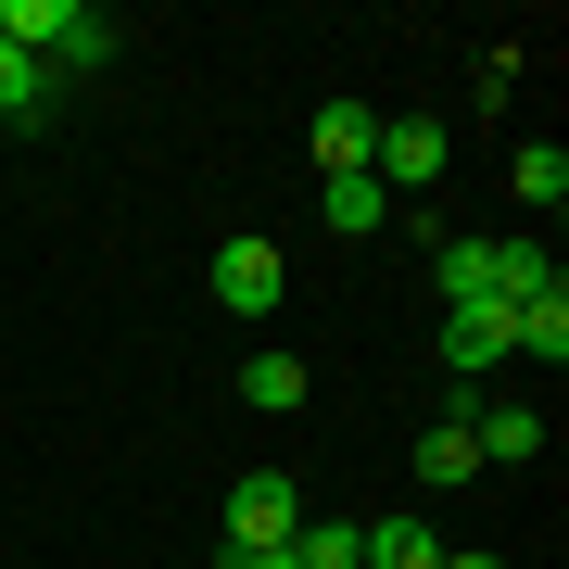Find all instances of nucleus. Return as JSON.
Returning <instances> with one entry per match:
<instances>
[{"mask_svg":"<svg viewBox=\"0 0 569 569\" xmlns=\"http://www.w3.org/2000/svg\"><path fill=\"white\" fill-rule=\"evenodd\" d=\"M291 569H367V531H342V519H305V531H291Z\"/></svg>","mask_w":569,"mask_h":569,"instance_id":"obj_14","label":"nucleus"},{"mask_svg":"<svg viewBox=\"0 0 569 569\" xmlns=\"http://www.w3.org/2000/svg\"><path fill=\"white\" fill-rule=\"evenodd\" d=\"M468 443H481V468H493V456L519 468V456H545V418H531V406H481V418H468Z\"/></svg>","mask_w":569,"mask_h":569,"instance_id":"obj_10","label":"nucleus"},{"mask_svg":"<svg viewBox=\"0 0 569 569\" xmlns=\"http://www.w3.org/2000/svg\"><path fill=\"white\" fill-rule=\"evenodd\" d=\"M203 279H216V305H228V317H279L291 266H279V241H253V228H241V241H216V266H203Z\"/></svg>","mask_w":569,"mask_h":569,"instance_id":"obj_2","label":"nucleus"},{"mask_svg":"<svg viewBox=\"0 0 569 569\" xmlns=\"http://www.w3.org/2000/svg\"><path fill=\"white\" fill-rule=\"evenodd\" d=\"M216 569H291V545H216Z\"/></svg>","mask_w":569,"mask_h":569,"instance_id":"obj_16","label":"nucleus"},{"mask_svg":"<svg viewBox=\"0 0 569 569\" xmlns=\"http://www.w3.org/2000/svg\"><path fill=\"white\" fill-rule=\"evenodd\" d=\"M241 406L253 418H291V406H305V355H241Z\"/></svg>","mask_w":569,"mask_h":569,"instance_id":"obj_8","label":"nucleus"},{"mask_svg":"<svg viewBox=\"0 0 569 569\" xmlns=\"http://www.w3.org/2000/svg\"><path fill=\"white\" fill-rule=\"evenodd\" d=\"M493 355H507V305H443V367L456 380H481Z\"/></svg>","mask_w":569,"mask_h":569,"instance_id":"obj_6","label":"nucleus"},{"mask_svg":"<svg viewBox=\"0 0 569 569\" xmlns=\"http://www.w3.org/2000/svg\"><path fill=\"white\" fill-rule=\"evenodd\" d=\"M0 39L39 51V63H114L127 26L102 13V0H0Z\"/></svg>","mask_w":569,"mask_h":569,"instance_id":"obj_1","label":"nucleus"},{"mask_svg":"<svg viewBox=\"0 0 569 569\" xmlns=\"http://www.w3.org/2000/svg\"><path fill=\"white\" fill-rule=\"evenodd\" d=\"M468 468H481V443H468V418H430V443H418V481H430V493H456Z\"/></svg>","mask_w":569,"mask_h":569,"instance_id":"obj_11","label":"nucleus"},{"mask_svg":"<svg viewBox=\"0 0 569 569\" xmlns=\"http://www.w3.org/2000/svg\"><path fill=\"white\" fill-rule=\"evenodd\" d=\"M367 569H443V531L430 519H367Z\"/></svg>","mask_w":569,"mask_h":569,"instance_id":"obj_9","label":"nucleus"},{"mask_svg":"<svg viewBox=\"0 0 569 569\" xmlns=\"http://www.w3.org/2000/svg\"><path fill=\"white\" fill-rule=\"evenodd\" d=\"M443 569H507V557H493V545H443Z\"/></svg>","mask_w":569,"mask_h":569,"instance_id":"obj_17","label":"nucleus"},{"mask_svg":"<svg viewBox=\"0 0 569 569\" xmlns=\"http://www.w3.org/2000/svg\"><path fill=\"white\" fill-rule=\"evenodd\" d=\"M367 178L406 203V190H430L443 178V114H380V152H367Z\"/></svg>","mask_w":569,"mask_h":569,"instance_id":"obj_4","label":"nucleus"},{"mask_svg":"<svg viewBox=\"0 0 569 569\" xmlns=\"http://www.w3.org/2000/svg\"><path fill=\"white\" fill-rule=\"evenodd\" d=\"M507 355H545V367L569 355V291H557V279H545V291H519V305H507Z\"/></svg>","mask_w":569,"mask_h":569,"instance_id":"obj_7","label":"nucleus"},{"mask_svg":"<svg viewBox=\"0 0 569 569\" xmlns=\"http://www.w3.org/2000/svg\"><path fill=\"white\" fill-rule=\"evenodd\" d=\"M367 152H380V114L367 102H317V178H367Z\"/></svg>","mask_w":569,"mask_h":569,"instance_id":"obj_5","label":"nucleus"},{"mask_svg":"<svg viewBox=\"0 0 569 569\" xmlns=\"http://www.w3.org/2000/svg\"><path fill=\"white\" fill-rule=\"evenodd\" d=\"M507 178H519V203H545V216L569 203V152H557V140H519V164H507Z\"/></svg>","mask_w":569,"mask_h":569,"instance_id":"obj_13","label":"nucleus"},{"mask_svg":"<svg viewBox=\"0 0 569 569\" xmlns=\"http://www.w3.org/2000/svg\"><path fill=\"white\" fill-rule=\"evenodd\" d=\"M329 228H342V241L392 228V190H380V178H329Z\"/></svg>","mask_w":569,"mask_h":569,"instance_id":"obj_12","label":"nucleus"},{"mask_svg":"<svg viewBox=\"0 0 569 569\" xmlns=\"http://www.w3.org/2000/svg\"><path fill=\"white\" fill-rule=\"evenodd\" d=\"M39 89H51V63H39V51H13V39H0V114H39Z\"/></svg>","mask_w":569,"mask_h":569,"instance_id":"obj_15","label":"nucleus"},{"mask_svg":"<svg viewBox=\"0 0 569 569\" xmlns=\"http://www.w3.org/2000/svg\"><path fill=\"white\" fill-rule=\"evenodd\" d=\"M305 531V481L291 468H241V493H228V545H291Z\"/></svg>","mask_w":569,"mask_h":569,"instance_id":"obj_3","label":"nucleus"}]
</instances>
